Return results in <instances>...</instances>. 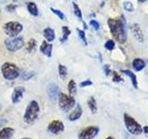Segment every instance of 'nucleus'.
Here are the masks:
<instances>
[{"label":"nucleus","mask_w":148,"mask_h":139,"mask_svg":"<svg viewBox=\"0 0 148 139\" xmlns=\"http://www.w3.org/2000/svg\"><path fill=\"white\" fill-rule=\"evenodd\" d=\"M108 22L115 40L120 44L125 43L127 40V35L124 29V21L119 19H109Z\"/></svg>","instance_id":"f257e3e1"},{"label":"nucleus","mask_w":148,"mask_h":139,"mask_svg":"<svg viewBox=\"0 0 148 139\" xmlns=\"http://www.w3.org/2000/svg\"><path fill=\"white\" fill-rule=\"evenodd\" d=\"M40 112V108L38 103L35 100H32L30 102V104L28 105V107L26 108V111L24 114V117H23V120L24 122L28 124H32L34 123L36 119L38 118V115Z\"/></svg>","instance_id":"f03ea898"},{"label":"nucleus","mask_w":148,"mask_h":139,"mask_svg":"<svg viewBox=\"0 0 148 139\" xmlns=\"http://www.w3.org/2000/svg\"><path fill=\"white\" fill-rule=\"evenodd\" d=\"M1 72L3 77L7 80H14L20 75V70L15 64L10 62H6L2 65Z\"/></svg>","instance_id":"7ed1b4c3"},{"label":"nucleus","mask_w":148,"mask_h":139,"mask_svg":"<svg viewBox=\"0 0 148 139\" xmlns=\"http://www.w3.org/2000/svg\"><path fill=\"white\" fill-rule=\"evenodd\" d=\"M124 122H125V126H126L127 130L132 134L139 136V134H141L143 133V128L141 125L132 117H131V116L126 113L124 114Z\"/></svg>","instance_id":"20e7f679"},{"label":"nucleus","mask_w":148,"mask_h":139,"mask_svg":"<svg viewBox=\"0 0 148 139\" xmlns=\"http://www.w3.org/2000/svg\"><path fill=\"white\" fill-rule=\"evenodd\" d=\"M22 29H23L22 24L17 21H9L4 25L5 32L10 38H15L18 34H20V32L22 31Z\"/></svg>","instance_id":"39448f33"},{"label":"nucleus","mask_w":148,"mask_h":139,"mask_svg":"<svg viewBox=\"0 0 148 139\" xmlns=\"http://www.w3.org/2000/svg\"><path fill=\"white\" fill-rule=\"evenodd\" d=\"M59 100V107L60 109L64 111H69V109H71L74 105H75V99L73 96H68L66 94H62L60 93L58 96Z\"/></svg>","instance_id":"423d86ee"},{"label":"nucleus","mask_w":148,"mask_h":139,"mask_svg":"<svg viewBox=\"0 0 148 139\" xmlns=\"http://www.w3.org/2000/svg\"><path fill=\"white\" fill-rule=\"evenodd\" d=\"M5 45L7 48L10 52H15V51L21 49L24 45V40L23 37H16V38H8L5 40Z\"/></svg>","instance_id":"0eeeda50"},{"label":"nucleus","mask_w":148,"mask_h":139,"mask_svg":"<svg viewBox=\"0 0 148 139\" xmlns=\"http://www.w3.org/2000/svg\"><path fill=\"white\" fill-rule=\"evenodd\" d=\"M99 132V128L95 126H89L84 129H82V131L79 133L78 138L79 139H92L95 138Z\"/></svg>","instance_id":"6e6552de"},{"label":"nucleus","mask_w":148,"mask_h":139,"mask_svg":"<svg viewBox=\"0 0 148 139\" xmlns=\"http://www.w3.org/2000/svg\"><path fill=\"white\" fill-rule=\"evenodd\" d=\"M64 129H65L64 124L60 120H52L48 125V131L54 134L60 133L64 131Z\"/></svg>","instance_id":"1a4fd4ad"},{"label":"nucleus","mask_w":148,"mask_h":139,"mask_svg":"<svg viewBox=\"0 0 148 139\" xmlns=\"http://www.w3.org/2000/svg\"><path fill=\"white\" fill-rule=\"evenodd\" d=\"M24 87L22 86H18V87H16L15 89L13 91V94H12V101L14 103H18V102H21L22 97H23V94H24Z\"/></svg>","instance_id":"9d476101"},{"label":"nucleus","mask_w":148,"mask_h":139,"mask_svg":"<svg viewBox=\"0 0 148 139\" xmlns=\"http://www.w3.org/2000/svg\"><path fill=\"white\" fill-rule=\"evenodd\" d=\"M59 94L60 92L58 86L56 85L55 83H50L48 85V96L50 97V99L52 101H56L59 96Z\"/></svg>","instance_id":"9b49d317"},{"label":"nucleus","mask_w":148,"mask_h":139,"mask_svg":"<svg viewBox=\"0 0 148 139\" xmlns=\"http://www.w3.org/2000/svg\"><path fill=\"white\" fill-rule=\"evenodd\" d=\"M132 30L133 35L136 38V40L138 42H140V43H143V42L145 41V36H143V32L141 30L140 25H139L138 23H135V24L132 25Z\"/></svg>","instance_id":"f8f14e48"},{"label":"nucleus","mask_w":148,"mask_h":139,"mask_svg":"<svg viewBox=\"0 0 148 139\" xmlns=\"http://www.w3.org/2000/svg\"><path fill=\"white\" fill-rule=\"evenodd\" d=\"M52 48H53V45L47 43L46 41H43V43H42L40 46L41 52L45 54L46 57H48V58H51V56H52Z\"/></svg>","instance_id":"ddd939ff"},{"label":"nucleus","mask_w":148,"mask_h":139,"mask_svg":"<svg viewBox=\"0 0 148 139\" xmlns=\"http://www.w3.org/2000/svg\"><path fill=\"white\" fill-rule=\"evenodd\" d=\"M82 108H81V106L80 105H77L76 106V108H75V109H74L72 112L69 114V120H78V119H80L81 118V116H82Z\"/></svg>","instance_id":"4468645a"},{"label":"nucleus","mask_w":148,"mask_h":139,"mask_svg":"<svg viewBox=\"0 0 148 139\" xmlns=\"http://www.w3.org/2000/svg\"><path fill=\"white\" fill-rule=\"evenodd\" d=\"M14 133V129L6 127L0 131V139H9Z\"/></svg>","instance_id":"2eb2a0df"},{"label":"nucleus","mask_w":148,"mask_h":139,"mask_svg":"<svg viewBox=\"0 0 148 139\" xmlns=\"http://www.w3.org/2000/svg\"><path fill=\"white\" fill-rule=\"evenodd\" d=\"M132 67L136 72H140V71H142V70H143V68L145 67V63L141 58H135L132 61Z\"/></svg>","instance_id":"dca6fc26"},{"label":"nucleus","mask_w":148,"mask_h":139,"mask_svg":"<svg viewBox=\"0 0 148 139\" xmlns=\"http://www.w3.org/2000/svg\"><path fill=\"white\" fill-rule=\"evenodd\" d=\"M44 36L48 42H52L55 39V32L52 28H45L44 30Z\"/></svg>","instance_id":"f3484780"},{"label":"nucleus","mask_w":148,"mask_h":139,"mask_svg":"<svg viewBox=\"0 0 148 139\" xmlns=\"http://www.w3.org/2000/svg\"><path fill=\"white\" fill-rule=\"evenodd\" d=\"M122 72L131 78V81H132L133 87L134 88H138V82H137V78H136L135 74H134L133 72H132L131 71H129V70H124V71H122Z\"/></svg>","instance_id":"a211bd4d"},{"label":"nucleus","mask_w":148,"mask_h":139,"mask_svg":"<svg viewBox=\"0 0 148 139\" xmlns=\"http://www.w3.org/2000/svg\"><path fill=\"white\" fill-rule=\"evenodd\" d=\"M27 8H28V11L31 13V15H32V16H38L39 11H38V8H37L35 3L29 2V3L27 4Z\"/></svg>","instance_id":"6ab92c4d"},{"label":"nucleus","mask_w":148,"mask_h":139,"mask_svg":"<svg viewBox=\"0 0 148 139\" xmlns=\"http://www.w3.org/2000/svg\"><path fill=\"white\" fill-rule=\"evenodd\" d=\"M68 89H69V93L71 96H73L76 95L77 93V86H76V83L74 82L73 80L69 81V85H68Z\"/></svg>","instance_id":"aec40b11"},{"label":"nucleus","mask_w":148,"mask_h":139,"mask_svg":"<svg viewBox=\"0 0 148 139\" xmlns=\"http://www.w3.org/2000/svg\"><path fill=\"white\" fill-rule=\"evenodd\" d=\"M58 72H59V76L60 78L62 79V80H65L68 75V70L67 68L64 66V65L62 64H59V66H58Z\"/></svg>","instance_id":"412c9836"},{"label":"nucleus","mask_w":148,"mask_h":139,"mask_svg":"<svg viewBox=\"0 0 148 139\" xmlns=\"http://www.w3.org/2000/svg\"><path fill=\"white\" fill-rule=\"evenodd\" d=\"M62 32H63V34H62V37L60 38V42H65V41H67L68 39V37L69 35L71 34V30L69 29V27L67 26H63L62 27Z\"/></svg>","instance_id":"4be33fe9"},{"label":"nucleus","mask_w":148,"mask_h":139,"mask_svg":"<svg viewBox=\"0 0 148 139\" xmlns=\"http://www.w3.org/2000/svg\"><path fill=\"white\" fill-rule=\"evenodd\" d=\"M88 106H89V108L91 109V111L92 113H95L96 110H97V106H96V102H95V99L94 97H90V99L88 100Z\"/></svg>","instance_id":"5701e85b"},{"label":"nucleus","mask_w":148,"mask_h":139,"mask_svg":"<svg viewBox=\"0 0 148 139\" xmlns=\"http://www.w3.org/2000/svg\"><path fill=\"white\" fill-rule=\"evenodd\" d=\"M35 46H36V41L34 39H31L27 43L26 50L28 51V52H32V51H34L35 49Z\"/></svg>","instance_id":"b1692460"},{"label":"nucleus","mask_w":148,"mask_h":139,"mask_svg":"<svg viewBox=\"0 0 148 139\" xmlns=\"http://www.w3.org/2000/svg\"><path fill=\"white\" fill-rule=\"evenodd\" d=\"M72 6H73V9H74V13H75V15L80 19V20H82V11L79 6L76 4V3H72Z\"/></svg>","instance_id":"393cba45"},{"label":"nucleus","mask_w":148,"mask_h":139,"mask_svg":"<svg viewBox=\"0 0 148 139\" xmlns=\"http://www.w3.org/2000/svg\"><path fill=\"white\" fill-rule=\"evenodd\" d=\"M105 47L108 49V50H113L114 47H115V43L113 40H108L106 41V43L105 44Z\"/></svg>","instance_id":"a878e982"},{"label":"nucleus","mask_w":148,"mask_h":139,"mask_svg":"<svg viewBox=\"0 0 148 139\" xmlns=\"http://www.w3.org/2000/svg\"><path fill=\"white\" fill-rule=\"evenodd\" d=\"M51 11L54 12L56 15H57L60 20H65V15H64V13H62L60 10H58V9H55V8H51Z\"/></svg>","instance_id":"bb28decb"},{"label":"nucleus","mask_w":148,"mask_h":139,"mask_svg":"<svg viewBox=\"0 0 148 139\" xmlns=\"http://www.w3.org/2000/svg\"><path fill=\"white\" fill-rule=\"evenodd\" d=\"M78 31V34H79V36H80V38L82 40V42L84 43V45H87V40H86V37H85V34L84 32L80 30V29H77Z\"/></svg>","instance_id":"cd10ccee"},{"label":"nucleus","mask_w":148,"mask_h":139,"mask_svg":"<svg viewBox=\"0 0 148 139\" xmlns=\"http://www.w3.org/2000/svg\"><path fill=\"white\" fill-rule=\"evenodd\" d=\"M124 8H125V10L126 11H129V12H132L133 11V5L131 3V2H126V3H124Z\"/></svg>","instance_id":"c85d7f7f"},{"label":"nucleus","mask_w":148,"mask_h":139,"mask_svg":"<svg viewBox=\"0 0 148 139\" xmlns=\"http://www.w3.org/2000/svg\"><path fill=\"white\" fill-rule=\"evenodd\" d=\"M32 76H34V72H24L22 74L23 80H29Z\"/></svg>","instance_id":"c756f323"},{"label":"nucleus","mask_w":148,"mask_h":139,"mask_svg":"<svg viewBox=\"0 0 148 139\" xmlns=\"http://www.w3.org/2000/svg\"><path fill=\"white\" fill-rule=\"evenodd\" d=\"M90 24L95 28V30H99V28H100V25H99V23L97 22L96 21H95V20H92L91 21H90Z\"/></svg>","instance_id":"7c9ffc66"},{"label":"nucleus","mask_w":148,"mask_h":139,"mask_svg":"<svg viewBox=\"0 0 148 139\" xmlns=\"http://www.w3.org/2000/svg\"><path fill=\"white\" fill-rule=\"evenodd\" d=\"M113 81L116 82V83H119V82H121L122 79L120 78V76L119 75L117 72H114L113 73Z\"/></svg>","instance_id":"2f4dec72"},{"label":"nucleus","mask_w":148,"mask_h":139,"mask_svg":"<svg viewBox=\"0 0 148 139\" xmlns=\"http://www.w3.org/2000/svg\"><path fill=\"white\" fill-rule=\"evenodd\" d=\"M92 83L90 81V80H86L84 82H82L81 83V87H85V86H89V85H92Z\"/></svg>","instance_id":"473e14b6"},{"label":"nucleus","mask_w":148,"mask_h":139,"mask_svg":"<svg viewBox=\"0 0 148 139\" xmlns=\"http://www.w3.org/2000/svg\"><path fill=\"white\" fill-rule=\"evenodd\" d=\"M16 8H17L16 5H8V6H7V10L9 11V12H12V11L15 10Z\"/></svg>","instance_id":"72a5a7b5"},{"label":"nucleus","mask_w":148,"mask_h":139,"mask_svg":"<svg viewBox=\"0 0 148 139\" xmlns=\"http://www.w3.org/2000/svg\"><path fill=\"white\" fill-rule=\"evenodd\" d=\"M8 122V120H5V119H0V127L3 126V125L5 123H7Z\"/></svg>","instance_id":"f704fd0d"},{"label":"nucleus","mask_w":148,"mask_h":139,"mask_svg":"<svg viewBox=\"0 0 148 139\" xmlns=\"http://www.w3.org/2000/svg\"><path fill=\"white\" fill-rule=\"evenodd\" d=\"M143 132L145 133V136H148V126H145L143 128Z\"/></svg>","instance_id":"c9c22d12"},{"label":"nucleus","mask_w":148,"mask_h":139,"mask_svg":"<svg viewBox=\"0 0 148 139\" xmlns=\"http://www.w3.org/2000/svg\"><path fill=\"white\" fill-rule=\"evenodd\" d=\"M105 70H106V75H108L109 72H110V71H109V69H108V65H106V66H105Z\"/></svg>","instance_id":"e433bc0d"},{"label":"nucleus","mask_w":148,"mask_h":139,"mask_svg":"<svg viewBox=\"0 0 148 139\" xmlns=\"http://www.w3.org/2000/svg\"><path fill=\"white\" fill-rule=\"evenodd\" d=\"M106 139H114L113 137H108V138H106Z\"/></svg>","instance_id":"4c0bfd02"},{"label":"nucleus","mask_w":148,"mask_h":139,"mask_svg":"<svg viewBox=\"0 0 148 139\" xmlns=\"http://www.w3.org/2000/svg\"><path fill=\"white\" fill-rule=\"evenodd\" d=\"M139 1H141V2H143V1H145V0H139Z\"/></svg>","instance_id":"58836bf2"},{"label":"nucleus","mask_w":148,"mask_h":139,"mask_svg":"<svg viewBox=\"0 0 148 139\" xmlns=\"http://www.w3.org/2000/svg\"><path fill=\"white\" fill-rule=\"evenodd\" d=\"M22 139H31V138H22Z\"/></svg>","instance_id":"ea45409f"},{"label":"nucleus","mask_w":148,"mask_h":139,"mask_svg":"<svg viewBox=\"0 0 148 139\" xmlns=\"http://www.w3.org/2000/svg\"><path fill=\"white\" fill-rule=\"evenodd\" d=\"M13 1H15V2H16V1H18V0H13Z\"/></svg>","instance_id":"a19ab883"}]
</instances>
